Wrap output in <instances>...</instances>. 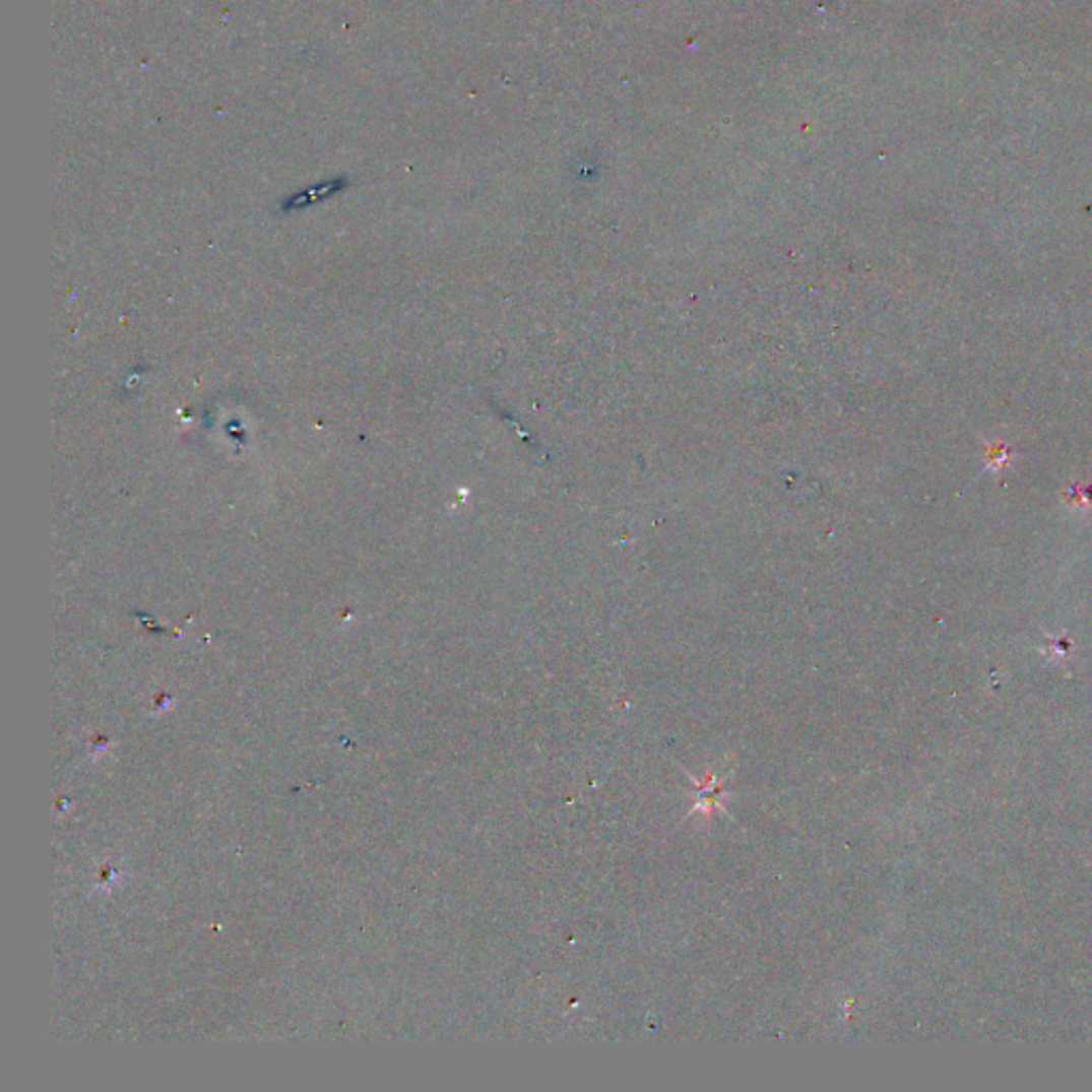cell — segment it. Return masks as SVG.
Here are the masks:
<instances>
[{
  "label": "cell",
  "mask_w": 1092,
  "mask_h": 1092,
  "mask_svg": "<svg viewBox=\"0 0 1092 1092\" xmlns=\"http://www.w3.org/2000/svg\"><path fill=\"white\" fill-rule=\"evenodd\" d=\"M988 453H990L988 455V465L994 467V472H1001V467L1008 465L1010 457H1012V453L1008 451V446H1003V444L1001 446H990Z\"/></svg>",
  "instance_id": "6da1fadb"
}]
</instances>
